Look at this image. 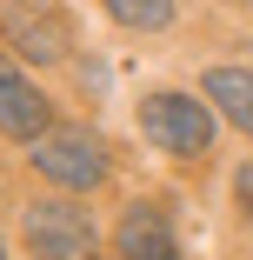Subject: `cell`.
I'll return each mask as SVG.
<instances>
[{"mask_svg": "<svg viewBox=\"0 0 253 260\" xmlns=\"http://www.w3.org/2000/svg\"><path fill=\"white\" fill-rule=\"evenodd\" d=\"M140 134L160 153L193 160V153H207V140H213V114H207V100H193V93H147L140 100Z\"/></svg>", "mask_w": 253, "mask_h": 260, "instance_id": "6da1fadb", "label": "cell"}, {"mask_svg": "<svg viewBox=\"0 0 253 260\" xmlns=\"http://www.w3.org/2000/svg\"><path fill=\"white\" fill-rule=\"evenodd\" d=\"M33 167L47 180H60V187H93L107 174V147H100V134H87V127H47L33 140Z\"/></svg>", "mask_w": 253, "mask_h": 260, "instance_id": "7a4b0ae2", "label": "cell"}, {"mask_svg": "<svg viewBox=\"0 0 253 260\" xmlns=\"http://www.w3.org/2000/svg\"><path fill=\"white\" fill-rule=\"evenodd\" d=\"M27 247L40 260H87L93 253V220L67 200H40V207H27Z\"/></svg>", "mask_w": 253, "mask_h": 260, "instance_id": "3957f363", "label": "cell"}, {"mask_svg": "<svg viewBox=\"0 0 253 260\" xmlns=\"http://www.w3.org/2000/svg\"><path fill=\"white\" fill-rule=\"evenodd\" d=\"M0 34H7V47H20L27 60H60L67 54V20L60 14H33L27 0H14V7L0 14Z\"/></svg>", "mask_w": 253, "mask_h": 260, "instance_id": "277c9868", "label": "cell"}, {"mask_svg": "<svg viewBox=\"0 0 253 260\" xmlns=\"http://www.w3.org/2000/svg\"><path fill=\"white\" fill-rule=\"evenodd\" d=\"M114 240H120V260H180L173 227H167L160 207H127V220H120Z\"/></svg>", "mask_w": 253, "mask_h": 260, "instance_id": "5b68a950", "label": "cell"}, {"mask_svg": "<svg viewBox=\"0 0 253 260\" xmlns=\"http://www.w3.org/2000/svg\"><path fill=\"white\" fill-rule=\"evenodd\" d=\"M0 134H14V140H40L47 134V100L0 60Z\"/></svg>", "mask_w": 253, "mask_h": 260, "instance_id": "8992f818", "label": "cell"}, {"mask_svg": "<svg viewBox=\"0 0 253 260\" xmlns=\"http://www.w3.org/2000/svg\"><path fill=\"white\" fill-rule=\"evenodd\" d=\"M207 100H213L240 134H253V74L246 67H213L207 74Z\"/></svg>", "mask_w": 253, "mask_h": 260, "instance_id": "52a82bcc", "label": "cell"}, {"mask_svg": "<svg viewBox=\"0 0 253 260\" xmlns=\"http://www.w3.org/2000/svg\"><path fill=\"white\" fill-rule=\"evenodd\" d=\"M107 14L120 27H167L173 20V0H107Z\"/></svg>", "mask_w": 253, "mask_h": 260, "instance_id": "ba28073f", "label": "cell"}, {"mask_svg": "<svg viewBox=\"0 0 253 260\" xmlns=\"http://www.w3.org/2000/svg\"><path fill=\"white\" fill-rule=\"evenodd\" d=\"M233 187H240V200H246V214H253V160H246V167L233 174Z\"/></svg>", "mask_w": 253, "mask_h": 260, "instance_id": "9c48e42d", "label": "cell"}, {"mask_svg": "<svg viewBox=\"0 0 253 260\" xmlns=\"http://www.w3.org/2000/svg\"><path fill=\"white\" fill-rule=\"evenodd\" d=\"M0 260H7V253H0Z\"/></svg>", "mask_w": 253, "mask_h": 260, "instance_id": "30bf717a", "label": "cell"}]
</instances>
